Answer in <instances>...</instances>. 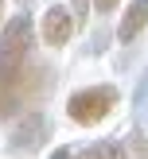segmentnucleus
Instances as JSON below:
<instances>
[{
  "instance_id": "6",
  "label": "nucleus",
  "mask_w": 148,
  "mask_h": 159,
  "mask_svg": "<svg viewBox=\"0 0 148 159\" xmlns=\"http://www.w3.org/2000/svg\"><path fill=\"white\" fill-rule=\"evenodd\" d=\"M144 27H148V0H132L129 8H125V16H121V23H117V43H136L140 35H144Z\"/></svg>"
},
{
  "instance_id": "8",
  "label": "nucleus",
  "mask_w": 148,
  "mask_h": 159,
  "mask_svg": "<svg viewBox=\"0 0 148 159\" xmlns=\"http://www.w3.org/2000/svg\"><path fill=\"white\" fill-rule=\"evenodd\" d=\"M132 124L136 128H148V70L140 74L136 93H132Z\"/></svg>"
},
{
  "instance_id": "5",
  "label": "nucleus",
  "mask_w": 148,
  "mask_h": 159,
  "mask_svg": "<svg viewBox=\"0 0 148 159\" xmlns=\"http://www.w3.org/2000/svg\"><path fill=\"white\" fill-rule=\"evenodd\" d=\"M74 31H78V23H74V12H66L62 4H51L43 12V23H39V35H43V43L47 47H66L70 39H74Z\"/></svg>"
},
{
  "instance_id": "1",
  "label": "nucleus",
  "mask_w": 148,
  "mask_h": 159,
  "mask_svg": "<svg viewBox=\"0 0 148 159\" xmlns=\"http://www.w3.org/2000/svg\"><path fill=\"white\" fill-rule=\"evenodd\" d=\"M51 85H55V70L47 62L27 58L12 70H0V120H12V116L35 109L51 93Z\"/></svg>"
},
{
  "instance_id": "3",
  "label": "nucleus",
  "mask_w": 148,
  "mask_h": 159,
  "mask_svg": "<svg viewBox=\"0 0 148 159\" xmlns=\"http://www.w3.org/2000/svg\"><path fill=\"white\" fill-rule=\"evenodd\" d=\"M117 101H121L117 85H109V82L86 85V89H78V93H70V97H66V116H70L74 124H82V128H90V124L105 120V116L113 113Z\"/></svg>"
},
{
  "instance_id": "9",
  "label": "nucleus",
  "mask_w": 148,
  "mask_h": 159,
  "mask_svg": "<svg viewBox=\"0 0 148 159\" xmlns=\"http://www.w3.org/2000/svg\"><path fill=\"white\" fill-rule=\"evenodd\" d=\"M125 152H129V155H140V159H148V136H144V128H136V124H132L129 140H125Z\"/></svg>"
},
{
  "instance_id": "4",
  "label": "nucleus",
  "mask_w": 148,
  "mask_h": 159,
  "mask_svg": "<svg viewBox=\"0 0 148 159\" xmlns=\"http://www.w3.org/2000/svg\"><path fill=\"white\" fill-rule=\"evenodd\" d=\"M31 47H35V23H31L27 12H16L0 31V70H12L20 62H27Z\"/></svg>"
},
{
  "instance_id": "10",
  "label": "nucleus",
  "mask_w": 148,
  "mask_h": 159,
  "mask_svg": "<svg viewBox=\"0 0 148 159\" xmlns=\"http://www.w3.org/2000/svg\"><path fill=\"white\" fill-rule=\"evenodd\" d=\"M70 4H74V23L82 27V23H86V16H90V4H93V0H70Z\"/></svg>"
},
{
  "instance_id": "13",
  "label": "nucleus",
  "mask_w": 148,
  "mask_h": 159,
  "mask_svg": "<svg viewBox=\"0 0 148 159\" xmlns=\"http://www.w3.org/2000/svg\"><path fill=\"white\" fill-rule=\"evenodd\" d=\"M0 20H4V0H0Z\"/></svg>"
},
{
  "instance_id": "12",
  "label": "nucleus",
  "mask_w": 148,
  "mask_h": 159,
  "mask_svg": "<svg viewBox=\"0 0 148 159\" xmlns=\"http://www.w3.org/2000/svg\"><path fill=\"white\" fill-rule=\"evenodd\" d=\"M70 155H74V152H70V148H59V152H51L47 159H70Z\"/></svg>"
},
{
  "instance_id": "2",
  "label": "nucleus",
  "mask_w": 148,
  "mask_h": 159,
  "mask_svg": "<svg viewBox=\"0 0 148 159\" xmlns=\"http://www.w3.org/2000/svg\"><path fill=\"white\" fill-rule=\"evenodd\" d=\"M12 128H8V140H4V152L16 155V159H27V155H39L47 148V140H51L55 124L47 113H39V109H27V113L12 116Z\"/></svg>"
},
{
  "instance_id": "7",
  "label": "nucleus",
  "mask_w": 148,
  "mask_h": 159,
  "mask_svg": "<svg viewBox=\"0 0 148 159\" xmlns=\"http://www.w3.org/2000/svg\"><path fill=\"white\" fill-rule=\"evenodd\" d=\"M70 159H129V152H125V140H98V144H86L82 152H74Z\"/></svg>"
},
{
  "instance_id": "11",
  "label": "nucleus",
  "mask_w": 148,
  "mask_h": 159,
  "mask_svg": "<svg viewBox=\"0 0 148 159\" xmlns=\"http://www.w3.org/2000/svg\"><path fill=\"white\" fill-rule=\"evenodd\" d=\"M117 4H121V0H93V12H98V16H109V12H117Z\"/></svg>"
}]
</instances>
